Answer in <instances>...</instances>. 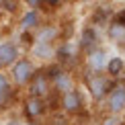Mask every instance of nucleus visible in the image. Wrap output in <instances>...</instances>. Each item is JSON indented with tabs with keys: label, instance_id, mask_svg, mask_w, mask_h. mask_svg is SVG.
Here are the masks:
<instances>
[{
	"label": "nucleus",
	"instance_id": "obj_12",
	"mask_svg": "<svg viewBox=\"0 0 125 125\" xmlns=\"http://www.w3.org/2000/svg\"><path fill=\"white\" fill-rule=\"evenodd\" d=\"M109 37L113 41H125V21H115L109 25Z\"/></svg>",
	"mask_w": 125,
	"mask_h": 125
},
{
	"label": "nucleus",
	"instance_id": "obj_2",
	"mask_svg": "<svg viewBox=\"0 0 125 125\" xmlns=\"http://www.w3.org/2000/svg\"><path fill=\"white\" fill-rule=\"evenodd\" d=\"M86 90H88V94H90V98L94 103H103L105 96H107V92L111 90V82H109V78L105 74L92 72L86 78Z\"/></svg>",
	"mask_w": 125,
	"mask_h": 125
},
{
	"label": "nucleus",
	"instance_id": "obj_14",
	"mask_svg": "<svg viewBox=\"0 0 125 125\" xmlns=\"http://www.w3.org/2000/svg\"><path fill=\"white\" fill-rule=\"evenodd\" d=\"M33 53L41 60H49L53 55V49H51V43H35L33 45Z\"/></svg>",
	"mask_w": 125,
	"mask_h": 125
},
{
	"label": "nucleus",
	"instance_id": "obj_18",
	"mask_svg": "<svg viewBox=\"0 0 125 125\" xmlns=\"http://www.w3.org/2000/svg\"><path fill=\"white\" fill-rule=\"evenodd\" d=\"M25 2H27V4H29L31 8H37L39 4H41V0H25Z\"/></svg>",
	"mask_w": 125,
	"mask_h": 125
},
{
	"label": "nucleus",
	"instance_id": "obj_5",
	"mask_svg": "<svg viewBox=\"0 0 125 125\" xmlns=\"http://www.w3.org/2000/svg\"><path fill=\"white\" fill-rule=\"evenodd\" d=\"M49 76V82H51V88L53 90H58L60 94H64V92L72 90V88H76V82H74V76L70 74V72H55V74H47Z\"/></svg>",
	"mask_w": 125,
	"mask_h": 125
},
{
	"label": "nucleus",
	"instance_id": "obj_17",
	"mask_svg": "<svg viewBox=\"0 0 125 125\" xmlns=\"http://www.w3.org/2000/svg\"><path fill=\"white\" fill-rule=\"evenodd\" d=\"M4 125H27V123H25L23 119H19V117H12V119H8Z\"/></svg>",
	"mask_w": 125,
	"mask_h": 125
},
{
	"label": "nucleus",
	"instance_id": "obj_9",
	"mask_svg": "<svg viewBox=\"0 0 125 125\" xmlns=\"http://www.w3.org/2000/svg\"><path fill=\"white\" fill-rule=\"evenodd\" d=\"M107 62H109V55H107L105 49L94 47V49L88 51L86 64H88V68H90V72H101V74H103L105 68H107Z\"/></svg>",
	"mask_w": 125,
	"mask_h": 125
},
{
	"label": "nucleus",
	"instance_id": "obj_8",
	"mask_svg": "<svg viewBox=\"0 0 125 125\" xmlns=\"http://www.w3.org/2000/svg\"><path fill=\"white\" fill-rule=\"evenodd\" d=\"M19 58L21 53H19L17 43H12V41H2L0 43V68H10Z\"/></svg>",
	"mask_w": 125,
	"mask_h": 125
},
{
	"label": "nucleus",
	"instance_id": "obj_16",
	"mask_svg": "<svg viewBox=\"0 0 125 125\" xmlns=\"http://www.w3.org/2000/svg\"><path fill=\"white\" fill-rule=\"evenodd\" d=\"M94 39H96V35L92 33V29H86L84 33H82V47H84V45H86V47H88V45H92V43H94Z\"/></svg>",
	"mask_w": 125,
	"mask_h": 125
},
{
	"label": "nucleus",
	"instance_id": "obj_4",
	"mask_svg": "<svg viewBox=\"0 0 125 125\" xmlns=\"http://www.w3.org/2000/svg\"><path fill=\"white\" fill-rule=\"evenodd\" d=\"M62 111L68 113V115H78V113H82V109H84V101H82V94L78 88H72V90H68L62 94Z\"/></svg>",
	"mask_w": 125,
	"mask_h": 125
},
{
	"label": "nucleus",
	"instance_id": "obj_11",
	"mask_svg": "<svg viewBox=\"0 0 125 125\" xmlns=\"http://www.w3.org/2000/svg\"><path fill=\"white\" fill-rule=\"evenodd\" d=\"M60 35V29L58 27H43L37 31V35H35V43H53L55 37Z\"/></svg>",
	"mask_w": 125,
	"mask_h": 125
},
{
	"label": "nucleus",
	"instance_id": "obj_1",
	"mask_svg": "<svg viewBox=\"0 0 125 125\" xmlns=\"http://www.w3.org/2000/svg\"><path fill=\"white\" fill-rule=\"evenodd\" d=\"M37 74V68H35L33 60L29 58H19L14 62L12 66H10V82L17 86H29V82L35 78Z\"/></svg>",
	"mask_w": 125,
	"mask_h": 125
},
{
	"label": "nucleus",
	"instance_id": "obj_7",
	"mask_svg": "<svg viewBox=\"0 0 125 125\" xmlns=\"http://www.w3.org/2000/svg\"><path fill=\"white\" fill-rule=\"evenodd\" d=\"M47 113V105H45L43 98H37V96H27L25 101V115H27L31 121H37Z\"/></svg>",
	"mask_w": 125,
	"mask_h": 125
},
{
	"label": "nucleus",
	"instance_id": "obj_3",
	"mask_svg": "<svg viewBox=\"0 0 125 125\" xmlns=\"http://www.w3.org/2000/svg\"><path fill=\"white\" fill-rule=\"evenodd\" d=\"M105 107H107V113L113 117H119L125 113V86L123 84L111 86V90L105 96Z\"/></svg>",
	"mask_w": 125,
	"mask_h": 125
},
{
	"label": "nucleus",
	"instance_id": "obj_6",
	"mask_svg": "<svg viewBox=\"0 0 125 125\" xmlns=\"http://www.w3.org/2000/svg\"><path fill=\"white\" fill-rule=\"evenodd\" d=\"M51 90V82L47 74H35V78L29 82V96L45 98Z\"/></svg>",
	"mask_w": 125,
	"mask_h": 125
},
{
	"label": "nucleus",
	"instance_id": "obj_15",
	"mask_svg": "<svg viewBox=\"0 0 125 125\" xmlns=\"http://www.w3.org/2000/svg\"><path fill=\"white\" fill-rule=\"evenodd\" d=\"M8 94H10V78L0 72V107L6 103Z\"/></svg>",
	"mask_w": 125,
	"mask_h": 125
},
{
	"label": "nucleus",
	"instance_id": "obj_21",
	"mask_svg": "<svg viewBox=\"0 0 125 125\" xmlns=\"http://www.w3.org/2000/svg\"><path fill=\"white\" fill-rule=\"evenodd\" d=\"M0 43H2V31H0Z\"/></svg>",
	"mask_w": 125,
	"mask_h": 125
},
{
	"label": "nucleus",
	"instance_id": "obj_23",
	"mask_svg": "<svg viewBox=\"0 0 125 125\" xmlns=\"http://www.w3.org/2000/svg\"><path fill=\"white\" fill-rule=\"evenodd\" d=\"M55 125H64V123H55Z\"/></svg>",
	"mask_w": 125,
	"mask_h": 125
},
{
	"label": "nucleus",
	"instance_id": "obj_19",
	"mask_svg": "<svg viewBox=\"0 0 125 125\" xmlns=\"http://www.w3.org/2000/svg\"><path fill=\"white\" fill-rule=\"evenodd\" d=\"M43 4H49V6H55V4H60L62 0H41Z\"/></svg>",
	"mask_w": 125,
	"mask_h": 125
},
{
	"label": "nucleus",
	"instance_id": "obj_22",
	"mask_svg": "<svg viewBox=\"0 0 125 125\" xmlns=\"http://www.w3.org/2000/svg\"><path fill=\"white\" fill-rule=\"evenodd\" d=\"M82 2H92V0H82Z\"/></svg>",
	"mask_w": 125,
	"mask_h": 125
},
{
	"label": "nucleus",
	"instance_id": "obj_13",
	"mask_svg": "<svg viewBox=\"0 0 125 125\" xmlns=\"http://www.w3.org/2000/svg\"><path fill=\"white\" fill-rule=\"evenodd\" d=\"M123 68H125V60L121 58V55H115V58H109L105 72H109L111 76H119L123 72Z\"/></svg>",
	"mask_w": 125,
	"mask_h": 125
},
{
	"label": "nucleus",
	"instance_id": "obj_20",
	"mask_svg": "<svg viewBox=\"0 0 125 125\" xmlns=\"http://www.w3.org/2000/svg\"><path fill=\"white\" fill-rule=\"evenodd\" d=\"M27 125H39V123H35V121H29V123H27Z\"/></svg>",
	"mask_w": 125,
	"mask_h": 125
},
{
	"label": "nucleus",
	"instance_id": "obj_10",
	"mask_svg": "<svg viewBox=\"0 0 125 125\" xmlns=\"http://www.w3.org/2000/svg\"><path fill=\"white\" fill-rule=\"evenodd\" d=\"M39 23H41V19H39L37 8H31V10H27L23 14V19H21L19 25H21L23 31H33V29H39Z\"/></svg>",
	"mask_w": 125,
	"mask_h": 125
}]
</instances>
